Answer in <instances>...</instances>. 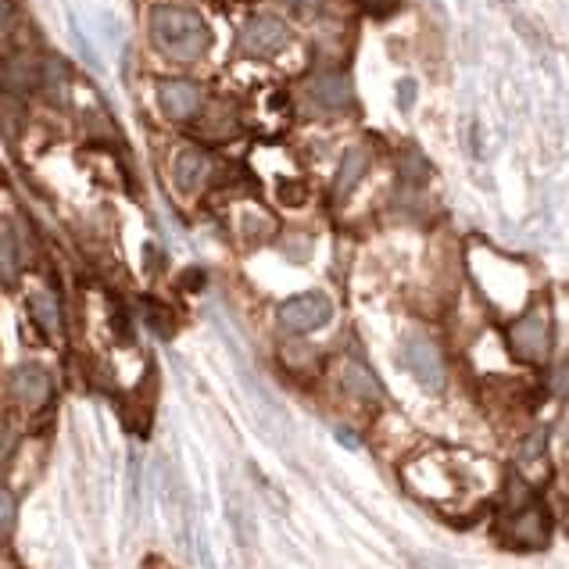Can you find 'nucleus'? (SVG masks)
<instances>
[{"label": "nucleus", "mask_w": 569, "mask_h": 569, "mask_svg": "<svg viewBox=\"0 0 569 569\" xmlns=\"http://www.w3.org/2000/svg\"><path fill=\"white\" fill-rule=\"evenodd\" d=\"M11 527H15V494L0 487V541L11 534Z\"/></svg>", "instance_id": "nucleus-19"}, {"label": "nucleus", "mask_w": 569, "mask_h": 569, "mask_svg": "<svg viewBox=\"0 0 569 569\" xmlns=\"http://www.w3.org/2000/svg\"><path fill=\"white\" fill-rule=\"evenodd\" d=\"M18 26H22V8H18V0H0V40H11Z\"/></svg>", "instance_id": "nucleus-18"}, {"label": "nucleus", "mask_w": 569, "mask_h": 569, "mask_svg": "<svg viewBox=\"0 0 569 569\" xmlns=\"http://www.w3.org/2000/svg\"><path fill=\"white\" fill-rule=\"evenodd\" d=\"M29 315L40 326L43 337H61V305L54 298V290H36L29 294Z\"/></svg>", "instance_id": "nucleus-13"}, {"label": "nucleus", "mask_w": 569, "mask_h": 569, "mask_svg": "<svg viewBox=\"0 0 569 569\" xmlns=\"http://www.w3.org/2000/svg\"><path fill=\"white\" fill-rule=\"evenodd\" d=\"M0 183H4V172H0Z\"/></svg>", "instance_id": "nucleus-25"}, {"label": "nucleus", "mask_w": 569, "mask_h": 569, "mask_svg": "<svg viewBox=\"0 0 569 569\" xmlns=\"http://www.w3.org/2000/svg\"><path fill=\"white\" fill-rule=\"evenodd\" d=\"M147 323L154 326V333H158V337H172V319H165V312L158 305H154V301H147Z\"/></svg>", "instance_id": "nucleus-20"}, {"label": "nucleus", "mask_w": 569, "mask_h": 569, "mask_svg": "<svg viewBox=\"0 0 569 569\" xmlns=\"http://www.w3.org/2000/svg\"><path fill=\"white\" fill-rule=\"evenodd\" d=\"M412 101H416V83H412V79H401L398 83V104L401 108H412Z\"/></svg>", "instance_id": "nucleus-24"}, {"label": "nucleus", "mask_w": 569, "mask_h": 569, "mask_svg": "<svg viewBox=\"0 0 569 569\" xmlns=\"http://www.w3.org/2000/svg\"><path fill=\"white\" fill-rule=\"evenodd\" d=\"M340 387L351 394V398H358V401H383V387H380V380H376L373 373H369L362 362H355V358H348L344 366H340Z\"/></svg>", "instance_id": "nucleus-11"}, {"label": "nucleus", "mask_w": 569, "mask_h": 569, "mask_svg": "<svg viewBox=\"0 0 569 569\" xmlns=\"http://www.w3.org/2000/svg\"><path fill=\"white\" fill-rule=\"evenodd\" d=\"M358 4H362V8H366L369 15H376V18H380V15H391V11L398 8L401 0H358Z\"/></svg>", "instance_id": "nucleus-21"}, {"label": "nucleus", "mask_w": 569, "mask_h": 569, "mask_svg": "<svg viewBox=\"0 0 569 569\" xmlns=\"http://www.w3.org/2000/svg\"><path fill=\"white\" fill-rule=\"evenodd\" d=\"M366 172H369V151L366 147H351V151L340 158V169H337V176H333V197L344 201V197L358 187V179L366 176Z\"/></svg>", "instance_id": "nucleus-12"}, {"label": "nucleus", "mask_w": 569, "mask_h": 569, "mask_svg": "<svg viewBox=\"0 0 569 569\" xmlns=\"http://www.w3.org/2000/svg\"><path fill=\"white\" fill-rule=\"evenodd\" d=\"M233 129H237V111H233V104L219 101L204 111V119H201L204 136H212V140H226V136H233Z\"/></svg>", "instance_id": "nucleus-14"}, {"label": "nucleus", "mask_w": 569, "mask_h": 569, "mask_svg": "<svg viewBox=\"0 0 569 569\" xmlns=\"http://www.w3.org/2000/svg\"><path fill=\"white\" fill-rule=\"evenodd\" d=\"M18 269H22V251H18V240L11 233V226L0 219V280L15 283Z\"/></svg>", "instance_id": "nucleus-15"}, {"label": "nucleus", "mask_w": 569, "mask_h": 569, "mask_svg": "<svg viewBox=\"0 0 569 569\" xmlns=\"http://www.w3.org/2000/svg\"><path fill=\"white\" fill-rule=\"evenodd\" d=\"M215 172V158L204 147H183L176 154V165H172V179L183 194H197V190L208 187V179Z\"/></svg>", "instance_id": "nucleus-7"}, {"label": "nucleus", "mask_w": 569, "mask_h": 569, "mask_svg": "<svg viewBox=\"0 0 569 569\" xmlns=\"http://www.w3.org/2000/svg\"><path fill=\"white\" fill-rule=\"evenodd\" d=\"M308 97H312L315 108L326 111V115L348 111L351 101H355L351 83L340 76V72H319V76H312V83H308Z\"/></svg>", "instance_id": "nucleus-10"}, {"label": "nucleus", "mask_w": 569, "mask_h": 569, "mask_svg": "<svg viewBox=\"0 0 569 569\" xmlns=\"http://www.w3.org/2000/svg\"><path fill=\"white\" fill-rule=\"evenodd\" d=\"M51 391H54V383H51V376H47V369L18 366L15 373H11V398L26 408V412H36V408L47 405V401H51Z\"/></svg>", "instance_id": "nucleus-8"}, {"label": "nucleus", "mask_w": 569, "mask_h": 569, "mask_svg": "<svg viewBox=\"0 0 569 569\" xmlns=\"http://www.w3.org/2000/svg\"><path fill=\"white\" fill-rule=\"evenodd\" d=\"M544 448H548V437L537 430V434H530L527 441L519 444V466H537V462L544 459Z\"/></svg>", "instance_id": "nucleus-17"}, {"label": "nucleus", "mask_w": 569, "mask_h": 569, "mask_svg": "<svg viewBox=\"0 0 569 569\" xmlns=\"http://www.w3.org/2000/svg\"><path fill=\"white\" fill-rule=\"evenodd\" d=\"M552 391L562 394V398H569V362H562V366L552 373Z\"/></svg>", "instance_id": "nucleus-22"}, {"label": "nucleus", "mask_w": 569, "mask_h": 569, "mask_svg": "<svg viewBox=\"0 0 569 569\" xmlns=\"http://www.w3.org/2000/svg\"><path fill=\"white\" fill-rule=\"evenodd\" d=\"M333 305L326 294L319 290H308V294H294L280 305V326L287 333H312L319 326L330 323Z\"/></svg>", "instance_id": "nucleus-4"}, {"label": "nucleus", "mask_w": 569, "mask_h": 569, "mask_svg": "<svg viewBox=\"0 0 569 569\" xmlns=\"http://www.w3.org/2000/svg\"><path fill=\"white\" fill-rule=\"evenodd\" d=\"M158 104L172 122H187L201 111V86L190 79H165L158 86Z\"/></svg>", "instance_id": "nucleus-9"}, {"label": "nucleus", "mask_w": 569, "mask_h": 569, "mask_svg": "<svg viewBox=\"0 0 569 569\" xmlns=\"http://www.w3.org/2000/svg\"><path fill=\"white\" fill-rule=\"evenodd\" d=\"M548 534H552V523L537 498L519 509H509V516H505V537L519 548H541V544H548Z\"/></svg>", "instance_id": "nucleus-5"}, {"label": "nucleus", "mask_w": 569, "mask_h": 569, "mask_svg": "<svg viewBox=\"0 0 569 569\" xmlns=\"http://www.w3.org/2000/svg\"><path fill=\"white\" fill-rule=\"evenodd\" d=\"M151 40L154 47L172 61H197L208 43H212V33L204 26V18L190 8H158L151 15Z\"/></svg>", "instance_id": "nucleus-1"}, {"label": "nucleus", "mask_w": 569, "mask_h": 569, "mask_svg": "<svg viewBox=\"0 0 569 569\" xmlns=\"http://www.w3.org/2000/svg\"><path fill=\"white\" fill-rule=\"evenodd\" d=\"M240 233H244V240H251V244H258V240H269L272 233H276V222H272L269 212H262V208H244L237 219Z\"/></svg>", "instance_id": "nucleus-16"}, {"label": "nucleus", "mask_w": 569, "mask_h": 569, "mask_svg": "<svg viewBox=\"0 0 569 569\" xmlns=\"http://www.w3.org/2000/svg\"><path fill=\"white\" fill-rule=\"evenodd\" d=\"M283 4H287L298 18H312L315 11H319V0H283Z\"/></svg>", "instance_id": "nucleus-23"}, {"label": "nucleus", "mask_w": 569, "mask_h": 569, "mask_svg": "<svg viewBox=\"0 0 569 569\" xmlns=\"http://www.w3.org/2000/svg\"><path fill=\"white\" fill-rule=\"evenodd\" d=\"M401 362L419 383H423L426 391H444V383H448V366H444V355L437 348L434 340L426 337H408L401 344Z\"/></svg>", "instance_id": "nucleus-3"}, {"label": "nucleus", "mask_w": 569, "mask_h": 569, "mask_svg": "<svg viewBox=\"0 0 569 569\" xmlns=\"http://www.w3.org/2000/svg\"><path fill=\"white\" fill-rule=\"evenodd\" d=\"M287 26H283L280 18L272 15H258L251 18L240 33V51L251 54V58H269V54H280L287 47Z\"/></svg>", "instance_id": "nucleus-6"}, {"label": "nucleus", "mask_w": 569, "mask_h": 569, "mask_svg": "<svg viewBox=\"0 0 569 569\" xmlns=\"http://www.w3.org/2000/svg\"><path fill=\"white\" fill-rule=\"evenodd\" d=\"M509 348L519 362H530V366L548 362V355H552V319L544 308H530L527 315H519L509 326Z\"/></svg>", "instance_id": "nucleus-2"}]
</instances>
